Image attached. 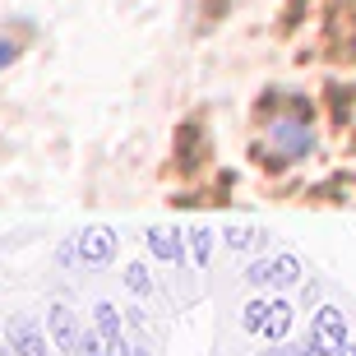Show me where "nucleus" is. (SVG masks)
<instances>
[{
	"label": "nucleus",
	"mask_w": 356,
	"mask_h": 356,
	"mask_svg": "<svg viewBox=\"0 0 356 356\" xmlns=\"http://www.w3.org/2000/svg\"><path fill=\"white\" fill-rule=\"evenodd\" d=\"M10 60H14V42H0V70L10 65Z\"/></svg>",
	"instance_id": "1"
}]
</instances>
